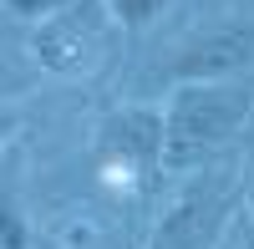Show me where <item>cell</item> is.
Listing matches in <instances>:
<instances>
[{"mask_svg": "<svg viewBox=\"0 0 254 249\" xmlns=\"http://www.w3.org/2000/svg\"><path fill=\"white\" fill-rule=\"evenodd\" d=\"M254 122V76L168 87L163 102V173H183L219 158Z\"/></svg>", "mask_w": 254, "mask_h": 249, "instance_id": "obj_1", "label": "cell"}, {"mask_svg": "<svg viewBox=\"0 0 254 249\" xmlns=\"http://www.w3.org/2000/svg\"><path fill=\"white\" fill-rule=\"evenodd\" d=\"M97 178L112 193H142L163 178V102H122L97 117Z\"/></svg>", "mask_w": 254, "mask_h": 249, "instance_id": "obj_2", "label": "cell"}, {"mask_svg": "<svg viewBox=\"0 0 254 249\" xmlns=\"http://www.w3.org/2000/svg\"><path fill=\"white\" fill-rule=\"evenodd\" d=\"M234 214H239V193L224 178L203 173L193 183H183L158 209V224H153L142 249H214L229 239Z\"/></svg>", "mask_w": 254, "mask_h": 249, "instance_id": "obj_3", "label": "cell"}, {"mask_svg": "<svg viewBox=\"0 0 254 249\" xmlns=\"http://www.w3.org/2000/svg\"><path fill=\"white\" fill-rule=\"evenodd\" d=\"M168 87H193V81H239L254 76V20H219L203 26L188 41H178L173 56L158 71Z\"/></svg>", "mask_w": 254, "mask_h": 249, "instance_id": "obj_4", "label": "cell"}, {"mask_svg": "<svg viewBox=\"0 0 254 249\" xmlns=\"http://www.w3.org/2000/svg\"><path fill=\"white\" fill-rule=\"evenodd\" d=\"M31 56L51 76H81V71H92V36L81 31V20L71 10L51 15L41 26H31Z\"/></svg>", "mask_w": 254, "mask_h": 249, "instance_id": "obj_5", "label": "cell"}, {"mask_svg": "<svg viewBox=\"0 0 254 249\" xmlns=\"http://www.w3.org/2000/svg\"><path fill=\"white\" fill-rule=\"evenodd\" d=\"M0 249H36V224L26 209V148H0Z\"/></svg>", "mask_w": 254, "mask_h": 249, "instance_id": "obj_6", "label": "cell"}, {"mask_svg": "<svg viewBox=\"0 0 254 249\" xmlns=\"http://www.w3.org/2000/svg\"><path fill=\"white\" fill-rule=\"evenodd\" d=\"M102 5H107L112 26L122 36H142V31H153L158 20H163V10L173 5V0H102Z\"/></svg>", "mask_w": 254, "mask_h": 249, "instance_id": "obj_7", "label": "cell"}, {"mask_svg": "<svg viewBox=\"0 0 254 249\" xmlns=\"http://www.w3.org/2000/svg\"><path fill=\"white\" fill-rule=\"evenodd\" d=\"M15 20H31V26H41V20H51V15H66L71 5H81V0H0Z\"/></svg>", "mask_w": 254, "mask_h": 249, "instance_id": "obj_8", "label": "cell"}, {"mask_svg": "<svg viewBox=\"0 0 254 249\" xmlns=\"http://www.w3.org/2000/svg\"><path fill=\"white\" fill-rule=\"evenodd\" d=\"M20 132H26V107H15V102H0V148L20 142Z\"/></svg>", "mask_w": 254, "mask_h": 249, "instance_id": "obj_9", "label": "cell"}, {"mask_svg": "<svg viewBox=\"0 0 254 249\" xmlns=\"http://www.w3.org/2000/svg\"><path fill=\"white\" fill-rule=\"evenodd\" d=\"M234 249H254V229H234Z\"/></svg>", "mask_w": 254, "mask_h": 249, "instance_id": "obj_10", "label": "cell"}, {"mask_svg": "<svg viewBox=\"0 0 254 249\" xmlns=\"http://www.w3.org/2000/svg\"><path fill=\"white\" fill-rule=\"evenodd\" d=\"M214 249H234V229H229V239H224V244H214Z\"/></svg>", "mask_w": 254, "mask_h": 249, "instance_id": "obj_11", "label": "cell"}, {"mask_svg": "<svg viewBox=\"0 0 254 249\" xmlns=\"http://www.w3.org/2000/svg\"><path fill=\"white\" fill-rule=\"evenodd\" d=\"M249 229H254V188H249Z\"/></svg>", "mask_w": 254, "mask_h": 249, "instance_id": "obj_12", "label": "cell"}, {"mask_svg": "<svg viewBox=\"0 0 254 249\" xmlns=\"http://www.w3.org/2000/svg\"><path fill=\"white\" fill-rule=\"evenodd\" d=\"M122 249H137V244H122Z\"/></svg>", "mask_w": 254, "mask_h": 249, "instance_id": "obj_13", "label": "cell"}]
</instances>
